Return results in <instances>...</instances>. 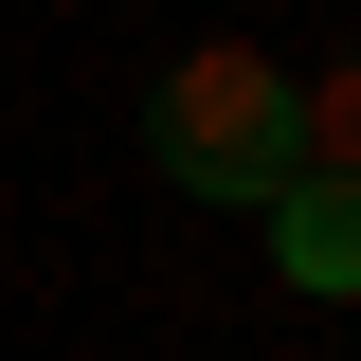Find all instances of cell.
<instances>
[{
    "label": "cell",
    "instance_id": "6da1fadb",
    "mask_svg": "<svg viewBox=\"0 0 361 361\" xmlns=\"http://www.w3.org/2000/svg\"><path fill=\"white\" fill-rule=\"evenodd\" d=\"M145 163L180 180V199H271V180L307 163V145H289V73H271V54H180L163 90H145Z\"/></svg>",
    "mask_w": 361,
    "mask_h": 361
},
{
    "label": "cell",
    "instance_id": "7a4b0ae2",
    "mask_svg": "<svg viewBox=\"0 0 361 361\" xmlns=\"http://www.w3.org/2000/svg\"><path fill=\"white\" fill-rule=\"evenodd\" d=\"M271 271H289L307 307H361V180L343 163H289L271 180Z\"/></svg>",
    "mask_w": 361,
    "mask_h": 361
},
{
    "label": "cell",
    "instance_id": "3957f363",
    "mask_svg": "<svg viewBox=\"0 0 361 361\" xmlns=\"http://www.w3.org/2000/svg\"><path fill=\"white\" fill-rule=\"evenodd\" d=\"M289 145L361 180V54H343V73H289Z\"/></svg>",
    "mask_w": 361,
    "mask_h": 361
}]
</instances>
